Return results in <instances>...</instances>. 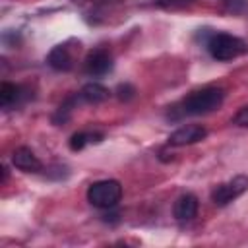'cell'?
<instances>
[{"label": "cell", "instance_id": "cell-1", "mask_svg": "<svg viewBox=\"0 0 248 248\" xmlns=\"http://www.w3.org/2000/svg\"><path fill=\"white\" fill-rule=\"evenodd\" d=\"M223 101H225V93L221 87L205 85L186 95L180 101V105H176L174 108L180 112L178 116H200V114H209L217 110L223 105Z\"/></svg>", "mask_w": 248, "mask_h": 248}, {"label": "cell", "instance_id": "cell-2", "mask_svg": "<svg viewBox=\"0 0 248 248\" xmlns=\"http://www.w3.org/2000/svg\"><path fill=\"white\" fill-rule=\"evenodd\" d=\"M207 52L219 62H229L246 52V43L231 33H215L207 41Z\"/></svg>", "mask_w": 248, "mask_h": 248}, {"label": "cell", "instance_id": "cell-3", "mask_svg": "<svg viewBox=\"0 0 248 248\" xmlns=\"http://www.w3.org/2000/svg\"><path fill=\"white\" fill-rule=\"evenodd\" d=\"M120 198H122V184L118 180H112V178L97 180L87 188V202L99 209L116 207Z\"/></svg>", "mask_w": 248, "mask_h": 248}, {"label": "cell", "instance_id": "cell-4", "mask_svg": "<svg viewBox=\"0 0 248 248\" xmlns=\"http://www.w3.org/2000/svg\"><path fill=\"white\" fill-rule=\"evenodd\" d=\"M246 190H248V176L246 174H236L231 180L221 182L211 190V202L219 207H225L231 202H234L236 198H240Z\"/></svg>", "mask_w": 248, "mask_h": 248}, {"label": "cell", "instance_id": "cell-5", "mask_svg": "<svg viewBox=\"0 0 248 248\" xmlns=\"http://www.w3.org/2000/svg\"><path fill=\"white\" fill-rule=\"evenodd\" d=\"M83 70L87 76L101 78L112 70V56L105 48H95L87 54V58L83 62Z\"/></svg>", "mask_w": 248, "mask_h": 248}, {"label": "cell", "instance_id": "cell-6", "mask_svg": "<svg viewBox=\"0 0 248 248\" xmlns=\"http://www.w3.org/2000/svg\"><path fill=\"white\" fill-rule=\"evenodd\" d=\"M207 136V130L200 124H186V126H180L178 130H174L167 141L169 145L172 147H182V145H192V143H198L202 141L203 138Z\"/></svg>", "mask_w": 248, "mask_h": 248}, {"label": "cell", "instance_id": "cell-7", "mask_svg": "<svg viewBox=\"0 0 248 248\" xmlns=\"http://www.w3.org/2000/svg\"><path fill=\"white\" fill-rule=\"evenodd\" d=\"M12 165L16 169L23 170V172H39L43 169L39 157L29 147H25V145L14 149V153H12Z\"/></svg>", "mask_w": 248, "mask_h": 248}, {"label": "cell", "instance_id": "cell-8", "mask_svg": "<svg viewBox=\"0 0 248 248\" xmlns=\"http://www.w3.org/2000/svg\"><path fill=\"white\" fill-rule=\"evenodd\" d=\"M172 215L180 223H188L198 215V198L194 194H182L172 207Z\"/></svg>", "mask_w": 248, "mask_h": 248}, {"label": "cell", "instance_id": "cell-9", "mask_svg": "<svg viewBox=\"0 0 248 248\" xmlns=\"http://www.w3.org/2000/svg\"><path fill=\"white\" fill-rule=\"evenodd\" d=\"M46 64H48L52 70H56V72H68V70L72 68V64H74L68 46H64V45L54 46V48L48 52V56H46Z\"/></svg>", "mask_w": 248, "mask_h": 248}, {"label": "cell", "instance_id": "cell-10", "mask_svg": "<svg viewBox=\"0 0 248 248\" xmlns=\"http://www.w3.org/2000/svg\"><path fill=\"white\" fill-rule=\"evenodd\" d=\"M23 99V87L10 83V81H2L0 83V105L2 108H12L16 105H19Z\"/></svg>", "mask_w": 248, "mask_h": 248}, {"label": "cell", "instance_id": "cell-11", "mask_svg": "<svg viewBox=\"0 0 248 248\" xmlns=\"http://www.w3.org/2000/svg\"><path fill=\"white\" fill-rule=\"evenodd\" d=\"M110 95V91L103 85V83H97V81H89L81 87L79 91V97L85 101V103H91V105H99L103 101H107Z\"/></svg>", "mask_w": 248, "mask_h": 248}, {"label": "cell", "instance_id": "cell-12", "mask_svg": "<svg viewBox=\"0 0 248 248\" xmlns=\"http://www.w3.org/2000/svg\"><path fill=\"white\" fill-rule=\"evenodd\" d=\"M101 140H103V134H101V132H76V134L70 138L68 145H70L72 151H79V149H83L87 143H97V141H101Z\"/></svg>", "mask_w": 248, "mask_h": 248}, {"label": "cell", "instance_id": "cell-13", "mask_svg": "<svg viewBox=\"0 0 248 248\" xmlns=\"http://www.w3.org/2000/svg\"><path fill=\"white\" fill-rule=\"evenodd\" d=\"M72 107H74V97H68V99L58 107V110L54 112L52 122H54V124H64V122L70 118V114H72Z\"/></svg>", "mask_w": 248, "mask_h": 248}, {"label": "cell", "instance_id": "cell-14", "mask_svg": "<svg viewBox=\"0 0 248 248\" xmlns=\"http://www.w3.org/2000/svg\"><path fill=\"white\" fill-rule=\"evenodd\" d=\"M153 2L161 8H167V10H176V8H184V6L194 4V0H153Z\"/></svg>", "mask_w": 248, "mask_h": 248}, {"label": "cell", "instance_id": "cell-15", "mask_svg": "<svg viewBox=\"0 0 248 248\" xmlns=\"http://www.w3.org/2000/svg\"><path fill=\"white\" fill-rule=\"evenodd\" d=\"M134 95H136V89H134L130 83H120V85L116 87V97H118L120 101H130Z\"/></svg>", "mask_w": 248, "mask_h": 248}, {"label": "cell", "instance_id": "cell-16", "mask_svg": "<svg viewBox=\"0 0 248 248\" xmlns=\"http://www.w3.org/2000/svg\"><path fill=\"white\" fill-rule=\"evenodd\" d=\"M232 122H234L236 126H248V107H242V108H238V112L234 114Z\"/></svg>", "mask_w": 248, "mask_h": 248}]
</instances>
